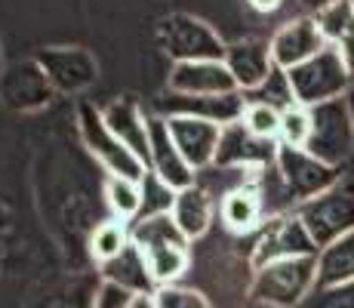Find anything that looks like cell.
<instances>
[{"label":"cell","instance_id":"cell-1","mask_svg":"<svg viewBox=\"0 0 354 308\" xmlns=\"http://www.w3.org/2000/svg\"><path fill=\"white\" fill-rule=\"evenodd\" d=\"M317 287V256L268 262L253 271L250 296L271 308H302Z\"/></svg>","mask_w":354,"mask_h":308},{"label":"cell","instance_id":"cell-2","mask_svg":"<svg viewBox=\"0 0 354 308\" xmlns=\"http://www.w3.org/2000/svg\"><path fill=\"white\" fill-rule=\"evenodd\" d=\"M287 78H290L296 102L305 108L324 105V102H333V99H345V93H348L354 84L351 65L345 62V56L336 46H326L315 59L290 68Z\"/></svg>","mask_w":354,"mask_h":308},{"label":"cell","instance_id":"cell-3","mask_svg":"<svg viewBox=\"0 0 354 308\" xmlns=\"http://www.w3.org/2000/svg\"><path fill=\"white\" fill-rule=\"evenodd\" d=\"M296 216L302 219L305 231L311 235L317 253H321L326 244L339 241L342 235L354 231V179L342 176L324 194L302 201L296 207Z\"/></svg>","mask_w":354,"mask_h":308},{"label":"cell","instance_id":"cell-4","mask_svg":"<svg viewBox=\"0 0 354 308\" xmlns=\"http://www.w3.org/2000/svg\"><path fill=\"white\" fill-rule=\"evenodd\" d=\"M160 50L173 62H225L228 44L192 12H169L158 22Z\"/></svg>","mask_w":354,"mask_h":308},{"label":"cell","instance_id":"cell-5","mask_svg":"<svg viewBox=\"0 0 354 308\" xmlns=\"http://www.w3.org/2000/svg\"><path fill=\"white\" fill-rule=\"evenodd\" d=\"M77 129H80V139H84V148L105 167L108 176H124V179L142 182V176L148 173V167L111 133V127H108L105 118H102V108L90 105V102H80L77 105Z\"/></svg>","mask_w":354,"mask_h":308},{"label":"cell","instance_id":"cell-6","mask_svg":"<svg viewBox=\"0 0 354 308\" xmlns=\"http://www.w3.org/2000/svg\"><path fill=\"white\" fill-rule=\"evenodd\" d=\"M308 111H311V129L305 152H311L317 161L339 170L354 152V127H351L348 102L333 99L324 102V105L308 108Z\"/></svg>","mask_w":354,"mask_h":308},{"label":"cell","instance_id":"cell-7","mask_svg":"<svg viewBox=\"0 0 354 308\" xmlns=\"http://www.w3.org/2000/svg\"><path fill=\"white\" fill-rule=\"evenodd\" d=\"M274 173L281 179L283 191L296 201V207L302 201H311V197L324 194L326 188H333L342 173L330 163L317 161L311 152L305 148H290V145H281L277 148V161H274Z\"/></svg>","mask_w":354,"mask_h":308},{"label":"cell","instance_id":"cell-8","mask_svg":"<svg viewBox=\"0 0 354 308\" xmlns=\"http://www.w3.org/2000/svg\"><path fill=\"white\" fill-rule=\"evenodd\" d=\"M299 256H317V246L311 241L308 231H305L302 219L296 216V210L265 219V225L259 228V237L253 244V256H250L253 271L268 262L299 259Z\"/></svg>","mask_w":354,"mask_h":308},{"label":"cell","instance_id":"cell-9","mask_svg":"<svg viewBox=\"0 0 354 308\" xmlns=\"http://www.w3.org/2000/svg\"><path fill=\"white\" fill-rule=\"evenodd\" d=\"M34 62L44 68L56 96H77L90 90L99 78V62L86 46H40Z\"/></svg>","mask_w":354,"mask_h":308},{"label":"cell","instance_id":"cell-10","mask_svg":"<svg viewBox=\"0 0 354 308\" xmlns=\"http://www.w3.org/2000/svg\"><path fill=\"white\" fill-rule=\"evenodd\" d=\"M247 111V99L243 93H222V96H182V93H163L154 99L151 114L158 118H197L209 120L216 127H228V123L243 120Z\"/></svg>","mask_w":354,"mask_h":308},{"label":"cell","instance_id":"cell-11","mask_svg":"<svg viewBox=\"0 0 354 308\" xmlns=\"http://www.w3.org/2000/svg\"><path fill=\"white\" fill-rule=\"evenodd\" d=\"M53 99H56V90H53L50 78H46L44 68L34 59L12 62L0 74V105L10 108V111H19V114L40 111Z\"/></svg>","mask_w":354,"mask_h":308},{"label":"cell","instance_id":"cell-12","mask_svg":"<svg viewBox=\"0 0 354 308\" xmlns=\"http://www.w3.org/2000/svg\"><path fill=\"white\" fill-rule=\"evenodd\" d=\"M277 139H262L253 129H247V123L237 120L222 127V139H219V152H216L213 167L222 170H268L277 161Z\"/></svg>","mask_w":354,"mask_h":308},{"label":"cell","instance_id":"cell-13","mask_svg":"<svg viewBox=\"0 0 354 308\" xmlns=\"http://www.w3.org/2000/svg\"><path fill=\"white\" fill-rule=\"evenodd\" d=\"M271 46V59H274L277 68H283V71H290V68L302 65V62L315 59L321 50H326V37L321 31V25H317L315 16H299L287 22L283 28L274 31V37L268 40Z\"/></svg>","mask_w":354,"mask_h":308},{"label":"cell","instance_id":"cell-14","mask_svg":"<svg viewBox=\"0 0 354 308\" xmlns=\"http://www.w3.org/2000/svg\"><path fill=\"white\" fill-rule=\"evenodd\" d=\"M167 127H169L176 148L182 152L185 163L194 173L213 167L216 152H219L222 127H216L209 120H197V118H167Z\"/></svg>","mask_w":354,"mask_h":308},{"label":"cell","instance_id":"cell-15","mask_svg":"<svg viewBox=\"0 0 354 308\" xmlns=\"http://www.w3.org/2000/svg\"><path fill=\"white\" fill-rule=\"evenodd\" d=\"M102 118L111 127V133L139 157L142 163H151V139H148V114L133 96H118L102 108Z\"/></svg>","mask_w":354,"mask_h":308},{"label":"cell","instance_id":"cell-16","mask_svg":"<svg viewBox=\"0 0 354 308\" xmlns=\"http://www.w3.org/2000/svg\"><path fill=\"white\" fill-rule=\"evenodd\" d=\"M148 139H151V163H148V170L154 176H160L173 191L194 185V170L188 167L182 152L176 148L169 127H167V118L148 114Z\"/></svg>","mask_w":354,"mask_h":308},{"label":"cell","instance_id":"cell-17","mask_svg":"<svg viewBox=\"0 0 354 308\" xmlns=\"http://www.w3.org/2000/svg\"><path fill=\"white\" fill-rule=\"evenodd\" d=\"M169 93L182 96H222L241 93L225 62H176L167 80Z\"/></svg>","mask_w":354,"mask_h":308},{"label":"cell","instance_id":"cell-18","mask_svg":"<svg viewBox=\"0 0 354 308\" xmlns=\"http://www.w3.org/2000/svg\"><path fill=\"white\" fill-rule=\"evenodd\" d=\"M225 65L241 93H253L277 68L274 59H271V46L265 40H237V44H228Z\"/></svg>","mask_w":354,"mask_h":308},{"label":"cell","instance_id":"cell-19","mask_svg":"<svg viewBox=\"0 0 354 308\" xmlns=\"http://www.w3.org/2000/svg\"><path fill=\"white\" fill-rule=\"evenodd\" d=\"M219 216L222 225L234 235H247V231L262 228V219H265V194H262V185L256 179L234 185L231 191H225L219 203Z\"/></svg>","mask_w":354,"mask_h":308},{"label":"cell","instance_id":"cell-20","mask_svg":"<svg viewBox=\"0 0 354 308\" xmlns=\"http://www.w3.org/2000/svg\"><path fill=\"white\" fill-rule=\"evenodd\" d=\"M173 222L179 225V231L194 241V237L207 235L209 222H213V201L209 194L201 188V185H188V188L176 191V201H173V210H169Z\"/></svg>","mask_w":354,"mask_h":308},{"label":"cell","instance_id":"cell-21","mask_svg":"<svg viewBox=\"0 0 354 308\" xmlns=\"http://www.w3.org/2000/svg\"><path fill=\"white\" fill-rule=\"evenodd\" d=\"M99 271H102V280H111V284L124 287L129 293H158V284H154L151 271H148L145 256H142L139 246H133V244H129L120 256L102 262Z\"/></svg>","mask_w":354,"mask_h":308},{"label":"cell","instance_id":"cell-22","mask_svg":"<svg viewBox=\"0 0 354 308\" xmlns=\"http://www.w3.org/2000/svg\"><path fill=\"white\" fill-rule=\"evenodd\" d=\"M354 280V231L342 235L339 241L326 244L321 253H317V287L315 290H324V287H339Z\"/></svg>","mask_w":354,"mask_h":308},{"label":"cell","instance_id":"cell-23","mask_svg":"<svg viewBox=\"0 0 354 308\" xmlns=\"http://www.w3.org/2000/svg\"><path fill=\"white\" fill-rule=\"evenodd\" d=\"M139 253L145 256L148 271H151V278L158 287L176 284V280L188 271V265H192L188 244H158V246H148V250H139Z\"/></svg>","mask_w":354,"mask_h":308},{"label":"cell","instance_id":"cell-24","mask_svg":"<svg viewBox=\"0 0 354 308\" xmlns=\"http://www.w3.org/2000/svg\"><path fill=\"white\" fill-rule=\"evenodd\" d=\"M129 241L139 250H148V246H158V244H192L179 231V225L173 222L169 213L139 216L136 222H129Z\"/></svg>","mask_w":354,"mask_h":308},{"label":"cell","instance_id":"cell-25","mask_svg":"<svg viewBox=\"0 0 354 308\" xmlns=\"http://www.w3.org/2000/svg\"><path fill=\"white\" fill-rule=\"evenodd\" d=\"M105 197L114 219L136 222L142 213V182L124 179V176H108L105 179Z\"/></svg>","mask_w":354,"mask_h":308},{"label":"cell","instance_id":"cell-26","mask_svg":"<svg viewBox=\"0 0 354 308\" xmlns=\"http://www.w3.org/2000/svg\"><path fill=\"white\" fill-rule=\"evenodd\" d=\"M129 244H133L129 241V222H124V219H105V222H99L90 235V253L99 265L108 262V259H114V256H120Z\"/></svg>","mask_w":354,"mask_h":308},{"label":"cell","instance_id":"cell-27","mask_svg":"<svg viewBox=\"0 0 354 308\" xmlns=\"http://www.w3.org/2000/svg\"><path fill=\"white\" fill-rule=\"evenodd\" d=\"M243 99H247V102H259V105H271V108H277V111L296 105V96H292L290 78H287V71H283V68H274V71L268 74V80H265L262 87H256L253 93H243Z\"/></svg>","mask_w":354,"mask_h":308},{"label":"cell","instance_id":"cell-28","mask_svg":"<svg viewBox=\"0 0 354 308\" xmlns=\"http://www.w3.org/2000/svg\"><path fill=\"white\" fill-rule=\"evenodd\" d=\"M308 129H311V111L296 102V105L281 111V133H277V142L290 145V148H305Z\"/></svg>","mask_w":354,"mask_h":308},{"label":"cell","instance_id":"cell-29","mask_svg":"<svg viewBox=\"0 0 354 308\" xmlns=\"http://www.w3.org/2000/svg\"><path fill=\"white\" fill-rule=\"evenodd\" d=\"M176 201V191L169 188L160 176H154L148 170L142 176V213L139 216H158V213H169Z\"/></svg>","mask_w":354,"mask_h":308},{"label":"cell","instance_id":"cell-30","mask_svg":"<svg viewBox=\"0 0 354 308\" xmlns=\"http://www.w3.org/2000/svg\"><path fill=\"white\" fill-rule=\"evenodd\" d=\"M243 123H247V129H253L256 136H262V139H277V133H281V111L271 105L247 102Z\"/></svg>","mask_w":354,"mask_h":308},{"label":"cell","instance_id":"cell-31","mask_svg":"<svg viewBox=\"0 0 354 308\" xmlns=\"http://www.w3.org/2000/svg\"><path fill=\"white\" fill-rule=\"evenodd\" d=\"M154 299H158V308H213V305H209V299L203 296L201 290L179 287V284L158 287Z\"/></svg>","mask_w":354,"mask_h":308},{"label":"cell","instance_id":"cell-32","mask_svg":"<svg viewBox=\"0 0 354 308\" xmlns=\"http://www.w3.org/2000/svg\"><path fill=\"white\" fill-rule=\"evenodd\" d=\"M302 308H354V280L339 287H324L305 299Z\"/></svg>","mask_w":354,"mask_h":308},{"label":"cell","instance_id":"cell-33","mask_svg":"<svg viewBox=\"0 0 354 308\" xmlns=\"http://www.w3.org/2000/svg\"><path fill=\"white\" fill-rule=\"evenodd\" d=\"M136 293L124 290V287L111 284V280H102L96 296H93V308H129V299H133Z\"/></svg>","mask_w":354,"mask_h":308},{"label":"cell","instance_id":"cell-34","mask_svg":"<svg viewBox=\"0 0 354 308\" xmlns=\"http://www.w3.org/2000/svg\"><path fill=\"white\" fill-rule=\"evenodd\" d=\"M250 6H253L256 12H262V16H268V12H277L281 10L283 3H287V0H247Z\"/></svg>","mask_w":354,"mask_h":308},{"label":"cell","instance_id":"cell-35","mask_svg":"<svg viewBox=\"0 0 354 308\" xmlns=\"http://www.w3.org/2000/svg\"><path fill=\"white\" fill-rule=\"evenodd\" d=\"M129 308H158V299H154V293H136L129 299Z\"/></svg>","mask_w":354,"mask_h":308},{"label":"cell","instance_id":"cell-36","mask_svg":"<svg viewBox=\"0 0 354 308\" xmlns=\"http://www.w3.org/2000/svg\"><path fill=\"white\" fill-rule=\"evenodd\" d=\"M299 3H302L305 10L311 12V16H317L321 10H326V6H333V3H339V0H299Z\"/></svg>","mask_w":354,"mask_h":308},{"label":"cell","instance_id":"cell-37","mask_svg":"<svg viewBox=\"0 0 354 308\" xmlns=\"http://www.w3.org/2000/svg\"><path fill=\"white\" fill-rule=\"evenodd\" d=\"M345 102H348V114H351V127H354V84H351V90L345 93Z\"/></svg>","mask_w":354,"mask_h":308},{"label":"cell","instance_id":"cell-38","mask_svg":"<svg viewBox=\"0 0 354 308\" xmlns=\"http://www.w3.org/2000/svg\"><path fill=\"white\" fill-rule=\"evenodd\" d=\"M0 74H3V46H0Z\"/></svg>","mask_w":354,"mask_h":308},{"label":"cell","instance_id":"cell-39","mask_svg":"<svg viewBox=\"0 0 354 308\" xmlns=\"http://www.w3.org/2000/svg\"><path fill=\"white\" fill-rule=\"evenodd\" d=\"M348 3H351V6H354V0H348Z\"/></svg>","mask_w":354,"mask_h":308}]
</instances>
